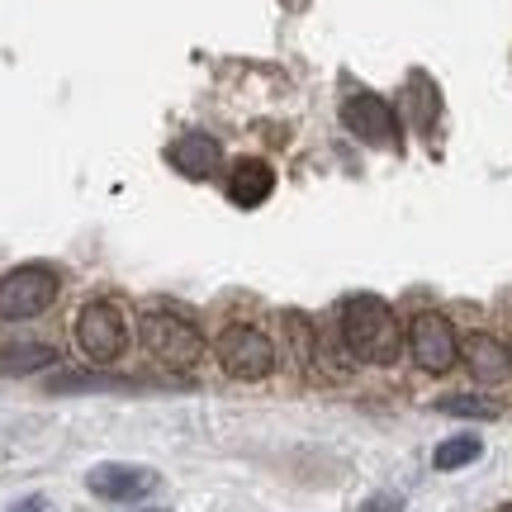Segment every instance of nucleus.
I'll return each instance as SVG.
<instances>
[{
    "mask_svg": "<svg viewBox=\"0 0 512 512\" xmlns=\"http://www.w3.org/2000/svg\"><path fill=\"white\" fill-rule=\"evenodd\" d=\"M342 342L366 366H394L408 347V332L380 294H351L342 304Z\"/></svg>",
    "mask_w": 512,
    "mask_h": 512,
    "instance_id": "1",
    "label": "nucleus"
},
{
    "mask_svg": "<svg viewBox=\"0 0 512 512\" xmlns=\"http://www.w3.org/2000/svg\"><path fill=\"white\" fill-rule=\"evenodd\" d=\"M62 294V275L53 266H15L10 275H0V318L5 323H24L48 313Z\"/></svg>",
    "mask_w": 512,
    "mask_h": 512,
    "instance_id": "2",
    "label": "nucleus"
},
{
    "mask_svg": "<svg viewBox=\"0 0 512 512\" xmlns=\"http://www.w3.org/2000/svg\"><path fill=\"white\" fill-rule=\"evenodd\" d=\"M138 337L152 361H162L166 370H190L204 356V332L195 323H185L181 313H143Z\"/></svg>",
    "mask_w": 512,
    "mask_h": 512,
    "instance_id": "3",
    "label": "nucleus"
},
{
    "mask_svg": "<svg viewBox=\"0 0 512 512\" xmlns=\"http://www.w3.org/2000/svg\"><path fill=\"white\" fill-rule=\"evenodd\" d=\"M76 347L86 351L95 366H114L128 351L124 313L114 309V304H105V299H91L86 309L76 313Z\"/></svg>",
    "mask_w": 512,
    "mask_h": 512,
    "instance_id": "4",
    "label": "nucleus"
},
{
    "mask_svg": "<svg viewBox=\"0 0 512 512\" xmlns=\"http://www.w3.org/2000/svg\"><path fill=\"white\" fill-rule=\"evenodd\" d=\"M219 366L233 380H266L275 370V347L271 337L252 323H228L219 332Z\"/></svg>",
    "mask_w": 512,
    "mask_h": 512,
    "instance_id": "5",
    "label": "nucleus"
},
{
    "mask_svg": "<svg viewBox=\"0 0 512 512\" xmlns=\"http://www.w3.org/2000/svg\"><path fill=\"white\" fill-rule=\"evenodd\" d=\"M408 351H413V361L418 370L427 375H446V370H456L460 361V337L451 328V318L437 309H422L413 323H408Z\"/></svg>",
    "mask_w": 512,
    "mask_h": 512,
    "instance_id": "6",
    "label": "nucleus"
},
{
    "mask_svg": "<svg viewBox=\"0 0 512 512\" xmlns=\"http://www.w3.org/2000/svg\"><path fill=\"white\" fill-rule=\"evenodd\" d=\"M342 124L361 138V143H399V119H394V105L380 100L370 91H356L342 100Z\"/></svg>",
    "mask_w": 512,
    "mask_h": 512,
    "instance_id": "7",
    "label": "nucleus"
},
{
    "mask_svg": "<svg viewBox=\"0 0 512 512\" xmlns=\"http://www.w3.org/2000/svg\"><path fill=\"white\" fill-rule=\"evenodd\" d=\"M157 484H162L157 470H143V465H119V460L95 465L91 475H86V489H91L95 498H105V503H133V498H147Z\"/></svg>",
    "mask_w": 512,
    "mask_h": 512,
    "instance_id": "8",
    "label": "nucleus"
},
{
    "mask_svg": "<svg viewBox=\"0 0 512 512\" xmlns=\"http://www.w3.org/2000/svg\"><path fill=\"white\" fill-rule=\"evenodd\" d=\"M460 361L479 384H503L512 375V347L489 332H465L460 337Z\"/></svg>",
    "mask_w": 512,
    "mask_h": 512,
    "instance_id": "9",
    "label": "nucleus"
},
{
    "mask_svg": "<svg viewBox=\"0 0 512 512\" xmlns=\"http://www.w3.org/2000/svg\"><path fill=\"white\" fill-rule=\"evenodd\" d=\"M219 157H223V147L209 133H181L176 143L166 147V162L176 166L185 181H209L219 171Z\"/></svg>",
    "mask_w": 512,
    "mask_h": 512,
    "instance_id": "10",
    "label": "nucleus"
},
{
    "mask_svg": "<svg viewBox=\"0 0 512 512\" xmlns=\"http://www.w3.org/2000/svg\"><path fill=\"white\" fill-rule=\"evenodd\" d=\"M275 190V171L271 162H261V157H242L233 162L228 171V200L238 204V209H256V204H266Z\"/></svg>",
    "mask_w": 512,
    "mask_h": 512,
    "instance_id": "11",
    "label": "nucleus"
},
{
    "mask_svg": "<svg viewBox=\"0 0 512 512\" xmlns=\"http://www.w3.org/2000/svg\"><path fill=\"white\" fill-rule=\"evenodd\" d=\"M57 347L48 342H10L0 347V375H34V370H53Z\"/></svg>",
    "mask_w": 512,
    "mask_h": 512,
    "instance_id": "12",
    "label": "nucleus"
},
{
    "mask_svg": "<svg viewBox=\"0 0 512 512\" xmlns=\"http://www.w3.org/2000/svg\"><path fill=\"white\" fill-rule=\"evenodd\" d=\"M484 456V441L475 437V432H460V437H446L432 451V465H437L441 475H451V470H465V465H475V460Z\"/></svg>",
    "mask_w": 512,
    "mask_h": 512,
    "instance_id": "13",
    "label": "nucleus"
},
{
    "mask_svg": "<svg viewBox=\"0 0 512 512\" xmlns=\"http://www.w3.org/2000/svg\"><path fill=\"white\" fill-rule=\"evenodd\" d=\"M48 389H53V394H91V389L138 394L143 384H138V380H119V375H100V370H95V375H53V380H48Z\"/></svg>",
    "mask_w": 512,
    "mask_h": 512,
    "instance_id": "14",
    "label": "nucleus"
},
{
    "mask_svg": "<svg viewBox=\"0 0 512 512\" xmlns=\"http://www.w3.org/2000/svg\"><path fill=\"white\" fill-rule=\"evenodd\" d=\"M437 413H446V418L494 422L498 413H503V403L489 399V394H446V399H437Z\"/></svg>",
    "mask_w": 512,
    "mask_h": 512,
    "instance_id": "15",
    "label": "nucleus"
},
{
    "mask_svg": "<svg viewBox=\"0 0 512 512\" xmlns=\"http://www.w3.org/2000/svg\"><path fill=\"white\" fill-rule=\"evenodd\" d=\"M366 512H399V498H380V503H366Z\"/></svg>",
    "mask_w": 512,
    "mask_h": 512,
    "instance_id": "16",
    "label": "nucleus"
},
{
    "mask_svg": "<svg viewBox=\"0 0 512 512\" xmlns=\"http://www.w3.org/2000/svg\"><path fill=\"white\" fill-rule=\"evenodd\" d=\"M10 512H43V498H24V503H15Z\"/></svg>",
    "mask_w": 512,
    "mask_h": 512,
    "instance_id": "17",
    "label": "nucleus"
},
{
    "mask_svg": "<svg viewBox=\"0 0 512 512\" xmlns=\"http://www.w3.org/2000/svg\"><path fill=\"white\" fill-rule=\"evenodd\" d=\"M280 5H285V10H304L309 0H280Z\"/></svg>",
    "mask_w": 512,
    "mask_h": 512,
    "instance_id": "18",
    "label": "nucleus"
},
{
    "mask_svg": "<svg viewBox=\"0 0 512 512\" xmlns=\"http://www.w3.org/2000/svg\"><path fill=\"white\" fill-rule=\"evenodd\" d=\"M494 512H512V503H503V508H494Z\"/></svg>",
    "mask_w": 512,
    "mask_h": 512,
    "instance_id": "19",
    "label": "nucleus"
},
{
    "mask_svg": "<svg viewBox=\"0 0 512 512\" xmlns=\"http://www.w3.org/2000/svg\"><path fill=\"white\" fill-rule=\"evenodd\" d=\"M143 512H166V508H143Z\"/></svg>",
    "mask_w": 512,
    "mask_h": 512,
    "instance_id": "20",
    "label": "nucleus"
}]
</instances>
